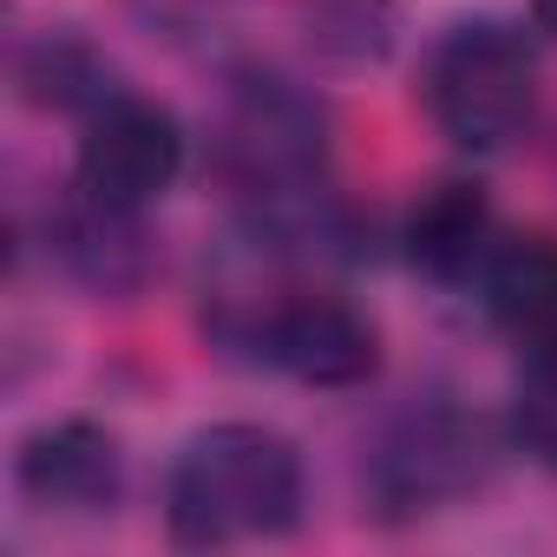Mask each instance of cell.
I'll return each instance as SVG.
<instances>
[{
	"label": "cell",
	"mask_w": 557,
	"mask_h": 557,
	"mask_svg": "<svg viewBox=\"0 0 557 557\" xmlns=\"http://www.w3.org/2000/svg\"><path fill=\"white\" fill-rule=\"evenodd\" d=\"M315 158H322V112L302 92H289L283 79H262L243 92L236 125H230V164L243 171V184L256 197H269V203L296 197L309 184Z\"/></svg>",
	"instance_id": "5"
},
{
	"label": "cell",
	"mask_w": 557,
	"mask_h": 557,
	"mask_svg": "<svg viewBox=\"0 0 557 557\" xmlns=\"http://www.w3.org/2000/svg\"><path fill=\"white\" fill-rule=\"evenodd\" d=\"M302 511V459L269 426H210L184 446L171 472V537L177 544H243L275 537Z\"/></svg>",
	"instance_id": "1"
},
{
	"label": "cell",
	"mask_w": 557,
	"mask_h": 557,
	"mask_svg": "<svg viewBox=\"0 0 557 557\" xmlns=\"http://www.w3.org/2000/svg\"><path fill=\"white\" fill-rule=\"evenodd\" d=\"M60 256L86 275L92 289H106V296L132 289L138 275H145V236L132 230V210L125 203H99V197H86L79 216H66Z\"/></svg>",
	"instance_id": "10"
},
{
	"label": "cell",
	"mask_w": 557,
	"mask_h": 557,
	"mask_svg": "<svg viewBox=\"0 0 557 557\" xmlns=\"http://www.w3.org/2000/svg\"><path fill=\"white\" fill-rule=\"evenodd\" d=\"M184 164V138L177 119L151 99H112L92 112L86 145H79V190L99 203H151L158 190H171Z\"/></svg>",
	"instance_id": "4"
},
{
	"label": "cell",
	"mask_w": 557,
	"mask_h": 557,
	"mask_svg": "<svg viewBox=\"0 0 557 557\" xmlns=\"http://www.w3.org/2000/svg\"><path fill=\"white\" fill-rule=\"evenodd\" d=\"M492 243V203L479 184H433L407 216V256L426 275H466Z\"/></svg>",
	"instance_id": "8"
},
{
	"label": "cell",
	"mask_w": 557,
	"mask_h": 557,
	"mask_svg": "<svg viewBox=\"0 0 557 557\" xmlns=\"http://www.w3.org/2000/svg\"><path fill=\"white\" fill-rule=\"evenodd\" d=\"M485 302L498 322H511L531 342L557 335V249L537 236H518L485 256Z\"/></svg>",
	"instance_id": "9"
},
{
	"label": "cell",
	"mask_w": 557,
	"mask_h": 557,
	"mask_svg": "<svg viewBox=\"0 0 557 557\" xmlns=\"http://www.w3.org/2000/svg\"><path fill=\"white\" fill-rule=\"evenodd\" d=\"M537 106L531 47L511 27H453L426 60V112L466 151H505Z\"/></svg>",
	"instance_id": "2"
},
{
	"label": "cell",
	"mask_w": 557,
	"mask_h": 557,
	"mask_svg": "<svg viewBox=\"0 0 557 557\" xmlns=\"http://www.w3.org/2000/svg\"><path fill=\"white\" fill-rule=\"evenodd\" d=\"M21 79H27L34 99L73 106V99H86V86H73V79H99V73H92V60H86L73 40H40V47L21 60Z\"/></svg>",
	"instance_id": "12"
},
{
	"label": "cell",
	"mask_w": 557,
	"mask_h": 557,
	"mask_svg": "<svg viewBox=\"0 0 557 557\" xmlns=\"http://www.w3.org/2000/svg\"><path fill=\"white\" fill-rule=\"evenodd\" d=\"M537 21H544V27L557 34V0H537Z\"/></svg>",
	"instance_id": "13"
},
{
	"label": "cell",
	"mask_w": 557,
	"mask_h": 557,
	"mask_svg": "<svg viewBox=\"0 0 557 557\" xmlns=\"http://www.w3.org/2000/svg\"><path fill=\"white\" fill-rule=\"evenodd\" d=\"M21 492L34 505L99 511L119 492V440L99 433V426H86V420H66V426L34 433L27 453H21Z\"/></svg>",
	"instance_id": "7"
},
{
	"label": "cell",
	"mask_w": 557,
	"mask_h": 557,
	"mask_svg": "<svg viewBox=\"0 0 557 557\" xmlns=\"http://www.w3.org/2000/svg\"><path fill=\"white\" fill-rule=\"evenodd\" d=\"M269 361L302 387H361L374 374V329L335 296H296L269 315Z\"/></svg>",
	"instance_id": "6"
},
{
	"label": "cell",
	"mask_w": 557,
	"mask_h": 557,
	"mask_svg": "<svg viewBox=\"0 0 557 557\" xmlns=\"http://www.w3.org/2000/svg\"><path fill=\"white\" fill-rule=\"evenodd\" d=\"M511 433L518 446L557 472V355H537L518 381V400H511Z\"/></svg>",
	"instance_id": "11"
},
{
	"label": "cell",
	"mask_w": 557,
	"mask_h": 557,
	"mask_svg": "<svg viewBox=\"0 0 557 557\" xmlns=\"http://www.w3.org/2000/svg\"><path fill=\"white\" fill-rule=\"evenodd\" d=\"M485 466H492L485 426L472 413L433 407V413H413L387 433V446L374 453V492L394 511H433V505L472 492L485 479Z\"/></svg>",
	"instance_id": "3"
}]
</instances>
